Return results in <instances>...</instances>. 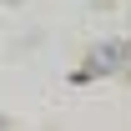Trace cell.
<instances>
[{
    "label": "cell",
    "instance_id": "cell-1",
    "mask_svg": "<svg viewBox=\"0 0 131 131\" xmlns=\"http://www.w3.org/2000/svg\"><path fill=\"white\" fill-rule=\"evenodd\" d=\"M86 76H111V71H121V40H101V46L86 50Z\"/></svg>",
    "mask_w": 131,
    "mask_h": 131
},
{
    "label": "cell",
    "instance_id": "cell-2",
    "mask_svg": "<svg viewBox=\"0 0 131 131\" xmlns=\"http://www.w3.org/2000/svg\"><path fill=\"white\" fill-rule=\"evenodd\" d=\"M121 71H126V76H131V40H126V46H121Z\"/></svg>",
    "mask_w": 131,
    "mask_h": 131
},
{
    "label": "cell",
    "instance_id": "cell-3",
    "mask_svg": "<svg viewBox=\"0 0 131 131\" xmlns=\"http://www.w3.org/2000/svg\"><path fill=\"white\" fill-rule=\"evenodd\" d=\"M5 126H10V116H5V111H0V131H5Z\"/></svg>",
    "mask_w": 131,
    "mask_h": 131
},
{
    "label": "cell",
    "instance_id": "cell-4",
    "mask_svg": "<svg viewBox=\"0 0 131 131\" xmlns=\"http://www.w3.org/2000/svg\"><path fill=\"white\" fill-rule=\"evenodd\" d=\"M10 5H20V0H10Z\"/></svg>",
    "mask_w": 131,
    "mask_h": 131
}]
</instances>
